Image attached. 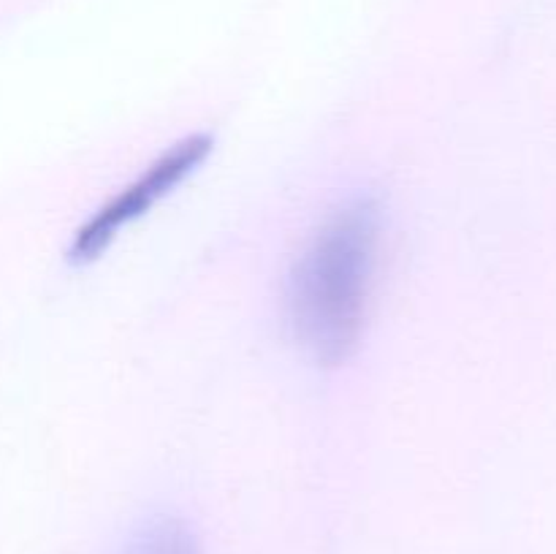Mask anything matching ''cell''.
<instances>
[{
  "label": "cell",
  "instance_id": "6da1fadb",
  "mask_svg": "<svg viewBox=\"0 0 556 554\" xmlns=\"http://www.w3.org/2000/svg\"><path fill=\"white\" fill-rule=\"evenodd\" d=\"M380 242V204L356 193L324 217L286 280V320L313 362L337 367L362 340Z\"/></svg>",
  "mask_w": 556,
  "mask_h": 554
},
{
  "label": "cell",
  "instance_id": "7a4b0ae2",
  "mask_svg": "<svg viewBox=\"0 0 556 554\" xmlns=\"http://www.w3.org/2000/svg\"><path fill=\"white\" fill-rule=\"evenodd\" d=\"M212 152L210 134H190L168 147L157 161H152L139 177L125 185L117 196L98 206L85 226L76 228L68 248V261L76 266H85L96 261L109 244L117 239V234L141 215L152 210L161 199H166L177 185H182L206 155Z\"/></svg>",
  "mask_w": 556,
  "mask_h": 554
},
{
  "label": "cell",
  "instance_id": "3957f363",
  "mask_svg": "<svg viewBox=\"0 0 556 554\" xmlns=\"http://www.w3.org/2000/svg\"><path fill=\"white\" fill-rule=\"evenodd\" d=\"M123 554H201V546L185 521L155 516L130 536Z\"/></svg>",
  "mask_w": 556,
  "mask_h": 554
}]
</instances>
